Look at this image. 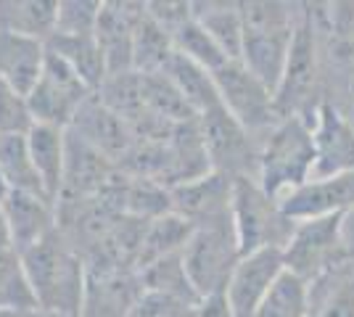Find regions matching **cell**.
Wrapping results in <instances>:
<instances>
[{
  "instance_id": "obj_25",
  "label": "cell",
  "mask_w": 354,
  "mask_h": 317,
  "mask_svg": "<svg viewBox=\"0 0 354 317\" xmlns=\"http://www.w3.org/2000/svg\"><path fill=\"white\" fill-rule=\"evenodd\" d=\"M162 75L175 85L177 93L183 95L185 104L191 106L196 117H201L204 111L220 106V93L214 85V77L201 64L185 59L180 53H172V59L167 61Z\"/></svg>"
},
{
  "instance_id": "obj_30",
  "label": "cell",
  "mask_w": 354,
  "mask_h": 317,
  "mask_svg": "<svg viewBox=\"0 0 354 317\" xmlns=\"http://www.w3.org/2000/svg\"><path fill=\"white\" fill-rule=\"evenodd\" d=\"M0 309L27 315L37 309L24 259L14 246H0Z\"/></svg>"
},
{
  "instance_id": "obj_33",
  "label": "cell",
  "mask_w": 354,
  "mask_h": 317,
  "mask_svg": "<svg viewBox=\"0 0 354 317\" xmlns=\"http://www.w3.org/2000/svg\"><path fill=\"white\" fill-rule=\"evenodd\" d=\"M101 8V0H59L53 35H95Z\"/></svg>"
},
{
  "instance_id": "obj_29",
  "label": "cell",
  "mask_w": 354,
  "mask_h": 317,
  "mask_svg": "<svg viewBox=\"0 0 354 317\" xmlns=\"http://www.w3.org/2000/svg\"><path fill=\"white\" fill-rule=\"evenodd\" d=\"M175 48L169 35L153 21V16L148 14V8L143 16L138 19L135 27V43H133V72L138 75H162L167 61L172 59Z\"/></svg>"
},
{
  "instance_id": "obj_5",
  "label": "cell",
  "mask_w": 354,
  "mask_h": 317,
  "mask_svg": "<svg viewBox=\"0 0 354 317\" xmlns=\"http://www.w3.org/2000/svg\"><path fill=\"white\" fill-rule=\"evenodd\" d=\"M230 220L241 254H251L259 249H283L296 225L283 214L281 201L267 196L254 177L233 180Z\"/></svg>"
},
{
  "instance_id": "obj_32",
  "label": "cell",
  "mask_w": 354,
  "mask_h": 317,
  "mask_svg": "<svg viewBox=\"0 0 354 317\" xmlns=\"http://www.w3.org/2000/svg\"><path fill=\"white\" fill-rule=\"evenodd\" d=\"M140 275V283L148 291H162V294H172L177 299H185L191 304H198V294L193 291L191 280L185 275V267H183V257L180 254H169L164 259H156L153 265H148L138 272Z\"/></svg>"
},
{
  "instance_id": "obj_24",
  "label": "cell",
  "mask_w": 354,
  "mask_h": 317,
  "mask_svg": "<svg viewBox=\"0 0 354 317\" xmlns=\"http://www.w3.org/2000/svg\"><path fill=\"white\" fill-rule=\"evenodd\" d=\"M193 233V225L188 220H183L180 214L169 211L156 220H148L143 225L140 246H138V257H135V270L140 272L143 267L153 265L156 259H164L169 254H180L183 246L188 243Z\"/></svg>"
},
{
  "instance_id": "obj_1",
  "label": "cell",
  "mask_w": 354,
  "mask_h": 317,
  "mask_svg": "<svg viewBox=\"0 0 354 317\" xmlns=\"http://www.w3.org/2000/svg\"><path fill=\"white\" fill-rule=\"evenodd\" d=\"M21 259L37 309L56 317H80L88 283V265L69 238L56 230L45 241L27 249Z\"/></svg>"
},
{
  "instance_id": "obj_4",
  "label": "cell",
  "mask_w": 354,
  "mask_h": 317,
  "mask_svg": "<svg viewBox=\"0 0 354 317\" xmlns=\"http://www.w3.org/2000/svg\"><path fill=\"white\" fill-rule=\"evenodd\" d=\"M183 267L198 299L222 296L241 254L233 220H220L209 225H196L188 243L180 251Z\"/></svg>"
},
{
  "instance_id": "obj_12",
  "label": "cell",
  "mask_w": 354,
  "mask_h": 317,
  "mask_svg": "<svg viewBox=\"0 0 354 317\" xmlns=\"http://www.w3.org/2000/svg\"><path fill=\"white\" fill-rule=\"evenodd\" d=\"M310 127H312V143H315L312 177H336V175L354 172L352 122L346 119L336 106L320 104L315 106V111H312Z\"/></svg>"
},
{
  "instance_id": "obj_14",
  "label": "cell",
  "mask_w": 354,
  "mask_h": 317,
  "mask_svg": "<svg viewBox=\"0 0 354 317\" xmlns=\"http://www.w3.org/2000/svg\"><path fill=\"white\" fill-rule=\"evenodd\" d=\"M169 201H172V211L188 220L193 227L230 220L233 180L220 172H209L204 177L169 188Z\"/></svg>"
},
{
  "instance_id": "obj_34",
  "label": "cell",
  "mask_w": 354,
  "mask_h": 317,
  "mask_svg": "<svg viewBox=\"0 0 354 317\" xmlns=\"http://www.w3.org/2000/svg\"><path fill=\"white\" fill-rule=\"evenodd\" d=\"M32 124L35 119L27 106V95L16 93L0 79V135H27Z\"/></svg>"
},
{
  "instance_id": "obj_7",
  "label": "cell",
  "mask_w": 354,
  "mask_h": 317,
  "mask_svg": "<svg viewBox=\"0 0 354 317\" xmlns=\"http://www.w3.org/2000/svg\"><path fill=\"white\" fill-rule=\"evenodd\" d=\"M196 122H198V133H201L209 164L214 172L227 175L230 180L257 177L259 140H254V135L241 122L233 119L222 108V104L204 111L201 117H196Z\"/></svg>"
},
{
  "instance_id": "obj_20",
  "label": "cell",
  "mask_w": 354,
  "mask_h": 317,
  "mask_svg": "<svg viewBox=\"0 0 354 317\" xmlns=\"http://www.w3.org/2000/svg\"><path fill=\"white\" fill-rule=\"evenodd\" d=\"M48 61V46L35 37L0 32V79L16 93L30 95L43 75Z\"/></svg>"
},
{
  "instance_id": "obj_13",
  "label": "cell",
  "mask_w": 354,
  "mask_h": 317,
  "mask_svg": "<svg viewBox=\"0 0 354 317\" xmlns=\"http://www.w3.org/2000/svg\"><path fill=\"white\" fill-rule=\"evenodd\" d=\"M117 175V164L95 151L90 143L66 130V166H64V188L59 204H82L93 201L109 188ZM56 204V206H59Z\"/></svg>"
},
{
  "instance_id": "obj_3",
  "label": "cell",
  "mask_w": 354,
  "mask_h": 317,
  "mask_svg": "<svg viewBox=\"0 0 354 317\" xmlns=\"http://www.w3.org/2000/svg\"><path fill=\"white\" fill-rule=\"evenodd\" d=\"M241 14L243 48L238 61L275 93L301 14H296L288 3H241Z\"/></svg>"
},
{
  "instance_id": "obj_17",
  "label": "cell",
  "mask_w": 354,
  "mask_h": 317,
  "mask_svg": "<svg viewBox=\"0 0 354 317\" xmlns=\"http://www.w3.org/2000/svg\"><path fill=\"white\" fill-rule=\"evenodd\" d=\"M69 130L77 137H82L85 143H90L95 151L109 156L114 164H119L127 156V151L135 146V135L133 130H130V124L124 119H119L111 108H106L98 101L95 93L77 111V117L69 124Z\"/></svg>"
},
{
  "instance_id": "obj_6",
  "label": "cell",
  "mask_w": 354,
  "mask_h": 317,
  "mask_svg": "<svg viewBox=\"0 0 354 317\" xmlns=\"http://www.w3.org/2000/svg\"><path fill=\"white\" fill-rule=\"evenodd\" d=\"M344 220L346 214H328L296 222L291 238L283 246L286 270L307 283H315L333 265L344 262Z\"/></svg>"
},
{
  "instance_id": "obj_27",
  "label": "cell",
  "mask_w": 354,
  "mask_h": 317,
  "mask_svg": "<svg viewBox=\"0 0 354 317\" xmlns=\"http://www.w3.org/2000/svg\"><path fill=\"white\" fill-rule=\"evenodd\" d=\"M193 16L217 43L225 59L238 61L243 48V14L241 3H193Z\"/></svg>"
},
{
  "instance_id": "obj_21",
  "label": "cell",
  "mask_w": 354,
  "mask_h": 317,
  "mask_svg": "<svg viewBox=\"0 0 354 317\" xmlns=\"http://www.w3.org/2000/svg\"><path fill=\"white\" fill-rule=\"evenodd\" d=\"M32 164L40 175L45 196L59 204L61 188H64V166H66V130L50 127V124H32L27 133Z\"/></svg>"
},
{
  "instance_id": "obj_19",
  "label": "cell",
  "mask_w": 354,
  "mask_h": 317,
  "mask_svg": "<svg viewBox=\"0 0 354 317\" xmlns=\"http://www.w3.org/2000/svg\"><path fill=\"white\" fill-rule=\"evenodd\" d=\"M3 211L8 220V233H11V246L19 254L27 249L45 241L50 233L59 230V211L56 204L45 196L35 193H19L11 191L3 198Z\"/></svg>"
},
{
  "instance_id": "obj_15",
  "label": "cell",
  "mask_w": 354,
  "mask_h": 317,
  "mask_svg": "<svg viewBox=\"0 0 354 317\" xmlns=\"http://www.w3.org/2000/svg\"><path fill=\"white\" fill-rule=\"evenodd\" d=\"M281 209L294 222L328 214H349L354 209V172L336 177H312L283 198Z\"/></svg>"
},
{
  "instance_id": "obj_18",
  "label": "cell",
  "mask_w": 354,
  "mask_h": 317,
  "mask_svg": "<svg viewBox=\"0 0 354 317\" xmlns=\"http://www.w3.org/2000/svg\"><path fill=\"white\" fill-rule=\"evenodd\" d=\"M146 11V3H104L95 40L101 46L109 75L133 72V43L138 19Z\"/></svg>"
},
{
  "instance_id": "obj_10",
  "label": "cell",
  "mask_w": 354,
  "mask_h": 317,
  "mask_svg": "<svg viewBox=\"0 0 354 317\" xmlns=\"http://www.w3.org/2000/svg\"><path fill=\"white\" fill-rule=\"evenodd\" d=\"M317 79V50H315V30L310 24V16H299L288 61L283 69L281 85L275 90V111L278 119L286 117H304V108Z\"/></svg>"
},
{
  "instance_id": "obj_35",
  "label": "cell",
  "mask_w": 354,
  "mask_h": 317,
  "mask_svg": "<svg viewBox=\"0 0 354 317\" xmlns=\"http://www.w3.org/2000/svg\"><path fill=\"white\" fill-rule=\"evenodd\" d=\"M196 304L177 299L172 294H162V291H148L143 288V294L138 296L130 317H188L193 312Z\"/></svg>"
},
{
  "instance_id": "obj_16",
  "label": "cell",
  "mask_w": 354,
  "mask_h": 317,
  "mask_svg": "<svg viewBox=\"0 0 354 317\" xmlns=\"http://www.w3.org/2000/svg\"><path fill=\"white\" fill-rule=\"evenodd\" d=\"M143 294L135 270H88L80 317H130Z\"/></svg>"
},
{
  "instance_id": "obj_28",
  "label": "cell",
  "mask_w": 354,
  "mask_h": 317,
  "mask_svg": "<svg viewBox=\"0 0 354 317\" xmlns=\"http://www.w3.org/2000/svg\"><path fill=\"white\" fill-rule=\"evenodd\" d=\"M0 175L8 185V191L45 196L40 175L32 164L27 135H0Z\"/></svg>"
},
{
  "instance_id": "obj_23",
  "label": "cell",
  "mask_w": 354,
  "mask_h": 317,
  "mask_svg": "<svg viewBox=\"0 0 354 317\" xmlns=\"http://www.w3.org/2000/svg\"><path fill=\"white\" fill-rule=\"evenodd\" d=\"M310 317H354V265L344 259L310 283Z\"/></svg>"
},
{
  "instance_id": "obj_22",
  "label": "cell",
  "mask_w": 354,
  "mask_h": 317,
  "mask_svg": "<svg viewBox=\"0 0 354 317\" xmlns=\"http://www.w3.org/2000/svg\"><path fill=\"white\" fill-rule=\"evenodd\" d=\"M45 46H48V53L64 61L93 93L98 90L109 77L106 59L95 35H50V40Z\"/></svg>"
},
{
  "instance_id": "obj_31",
  "label": "cell",
  "mask_w": 354,
  "mask_h": 317,
  "mask_svg": "<svg viewBox=\"0 0 354 317\" xmlns=\"http://www.w3.org/2000/svg\"><path fill=\"white\" fill-rule=\"evenodd\" d=\"M312 299H310V283L301 280L299 275L286 270L272 283L265 302L259 304L254 317H310Z\"/></svg>"
},
{
  "instance_id": "obj_26",
  "label": "cell",
  "mask_w": 354,
  "mask_h": 317,
  "mask_svg": "<svg viewBox=\"0 0 354 317\" xmlns=\"http://www.w3.org/2000/svg\"><path fill=\"white\" fill-rule=\"evenodd\" d=\"M59 0H0V32L48 43L56 32Z\"/></svg>"
},
{
  "instance_id": "obj_38",
  "label": "cell",
  "mask_w": 354,
  "mask_h": 317,
  "mask_svg": "<svg viewBox=\"0 0 354 317\" xmlns=\"http://www.w3.org/2000/svg\"><path fill=\"white\" fill-rule=\"evenodd\" d=\"M8 193H11V191H8V185H6V180H3V175H0V201H3V198L8 196Z\"/></svg>"
},
{
  "instance_id": "obj_36",
  "label": "cell",
  "mask_w": 354,
  "mask_h": 317,
  "mask_svg": "<svg viewBox=\"0 0 354 317\" xmlns=\"http://www.w3.org/2000/svg\"><path fill=\"white\" fill-rule=\"evenodd\" d=\"M188 317H236L230 312V307L225 304L222 296H209L193 307V312Z\"/></svg>"
},
{
  "instance_id": "obj_8",
  "label": "cell",
  "mask_w": 354,
  "mask_h": 317,
  "mask_svg": "<svg viewBox=\"0 0 354 317\" xmlns=\"http://www.w3.org/2000/svg\"><path fill=\"white\" fill-rule=\"evenodd\" d=\"M220 93L222 108L238 119L251 135L267 133L275 122V93L259 77H254L241 61H225L217 72H212Z\"/></svg>"
},
{
  "instance_id": "obj_37",
  "label": "cell",
  "mask_w": 354,
  "mask_h": 317,
  "mask_svg": "<svg viewBox=\"0 0 354 317\" xmlns=\"http://www.w3.org/2000/svg\"><path fill=\"white\" fill-rule=\"evenodd\" d=\"M0 246H11V233H8V220L3 211V201H0Z\"/></svg>"
},
{
  "instance_id": "obj_2",
  "label": "cell",
  "mask_w": 354,
  "mask_h": 317,
  "mask_svg": "<svg viewBox=\"0 0 354 317\" xmlns=\"http://www.w3.org/2000/svg\"><path fill=\"white\" fill-rule=\"evenodd\" d=\"M315 143L307 117H286L267 130L257 148L259 188L275 201H283L312 177Z\"/></svg>"
},
{
  "instance_id": "obj_9",
  "label": "cell",
  "mask_w": 354,
  "mask_h": 317,
  "mask_svg": "<svg viewBox=\"0 0 354 317\" xmlns=\"http://www.w3.org/2000/svg\"><path fill=\"white\" fill-rule=\"evenodd\" d=\"M90 95L93 90L88 85L74 75L64 61L48 53L43 75L27 95V106H30L35 124H50V127L69 130L77 111L82 108V104Z\"/></svg>"
},
{
  "instance_id": "obj_11",
  "label": "cell",
  "mask_w": 354,
  "mask_h": 317,
  "mask_svg": "<svg viewBox=\"0 0 354 317\" xmlns=\"http://www.w3.org/2000/svg\"><path fill=\"white\" fill-rule=\"evenodd\" d=\"M286 272L283 249H259L238 259L222 299L236 317H254L272 283Z\"/></svg>"
},
{
  "instance_id": "obj_39",
  "label": "cell",
  "mask_w": 354,
  "mask_h": 317,
  "mask_svg": "<svg viewBox=\"0 0 354 317\" xmlns=\"http://www.w3.org/2000/svg\"><path fill=\"white\" fill-rule=\"evenodd\" d=\"M30 315V312H27ZM0 317H24V315H19V312H11V309H0Z\"/></svg>"
}]
</instances>
